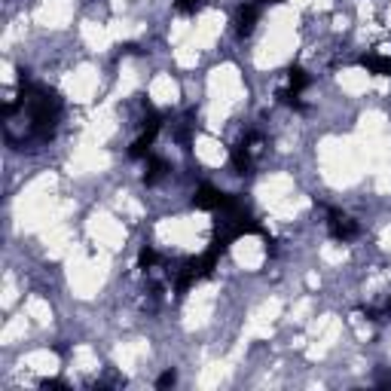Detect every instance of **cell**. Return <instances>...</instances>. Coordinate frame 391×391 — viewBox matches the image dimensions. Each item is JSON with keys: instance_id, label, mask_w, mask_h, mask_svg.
<instances>
[{"instance_id": "cell-10", "label": "cell", "mask_w": 391, "mask_h": 391, "mask_svg": "<svg viewBox=\"0 0 391 391\" xmlns=\"http://www.w3.org/2000/svg\"><path fill=\"white\" fill-rule=\"evenodd\" d=\"M160 263H162L160 251H153V248H141V254H138V269H144L147 275H153L156 269H160Z\"/></svg>"}, {"instance_id": "cell-4", "label": "cell", "mask_w": 391, "mask_h": 391, "mask_svg": "<svg viewBox=\"0 0 391 391\" xmlns=\"http://www.w3.org/2000/svg\"><path fill=\"white\" fill-rule=\"evenodd\" d=\"M160 128H162V116L156 114V110H150V116L144 119V132L135 138L128 156H132V160H144V156H150V147L156 141V135H160Z\"/></svg>"}, {"instance_id": "cell-5", "label": "cell", "mask_w": 391, "mask_h": 391, "mask_svg": "<svg viewBox=\"0 0 391 391\" xmlns=\"http://www.w3.org/2000/svg\"><path fill=\"white\" fill-rule=\"evenodd\" d=\"M327 232L337 241H351L361 236V223L351 217L346 211H330V220H327Z\"/></svg>"}, {"instance_id": "cell-17", "label": "cell", "mask_w": 391, "mask_h": 391, "mask_svg": "<svg viewBox=\"0 0 391 391\" xmlns=\"http://www.w3.org/2000/svg\"><path fill=\"white\" fill-rule=\"evenodd\" d=\"M388 77H391V68H388Z\"/></svg>"}, {"instance_id": "cell-8", "label": "cell", "mask_w": 391, "mask_h": 391, "mask_svg": "<svg viewBox=\"0 0 391 391\" xmlns=\"http://www.w3.org/2000/svg\"><path fill=\"white\" fill-rule=\"evenodd\" d=\"M169 162L162 160V156H147V162H144V184L147 187H156L160 181L169 178Z\"/></svg>"}, {"instance_id": "cell-15", "label": "cell", "mask_w": 391, "mask_h": 391, "mask_svg": "<svg viewBox=\"0 0 391 391\" xmlns=\"http://www.w3.org/2000/svg\"><path fill=\"white\" fill-rule=\"evenodd\" d=\"M257 6H266V4H282V0H254Z\"/></svg>"}, {"instance_id": "cell-6", "label": "cell", "mask_w": 391, "mask_h": 391, "mask_svg": "<svg viewBox=\"0 0 391 391\" xmlns=\"http://www.w3.org/2000/svg\"><path fill=\"white\" fill-rule=\"evenodd\" d=\"M227 199H229V193H220V190H214L211 184H202V187L196 190V196H193V208H199V211H220Z\"/></svg>"}, {"instance_id": "cell-9", "label": "cell", "mask_w": 391, "mask_h": 391, "mask_svg": "<svg viewBox=\"0 0 391 391\" xmlns=\"http://www.w3.org/2000/svg\"><path fill=\"white\" fill-rule=\"evenodd\" d=\"M361 68L370 71V73H388L391 68V55H383V52H370L361 59Z\"/></svg>"}, {"instance_id": "cell-11", "label": "cell", "mask_w": 391, "mask_h": 391, "mask_svg": "<svg viewBox=\"0 0 391 391\" xmlns=\"http://www.w3.org/2000/svg\"><path fill=\"white\" fill-rule=\"evenodd\" d=\"M205 0H174V6H178V13L184 16H193V13H199Z\"/></svg>"}, {"instance_id": "cell-12", "label": "cell", "mask_w": 391, "mask_h": 391, "mask_svg": "<svg viewBox=\"0 0 391 391\" xmlns=\"http://www.w3.org/2000/svg\"><path fill=\"white\" fill-rule=\"evenodd\" d=\"M174 383H178V373H174V370H165V373L156 379V388H172Z\"/></svg>"}, {"instance_id": "cell-13", "label": "cell", "mask_w": 391, "mask_h": 391, "mask_svg": "<svg viewBox=\"0 0 391 391\" xmlns=\"http://www.w3.org/2000/svg\"><path fill=\"white\" fill-rule=\"evenodd\" d=\"M376 385H391V373H388V370H379V373H376Z\"/></svg>"}, {"instance_id": "cell-16", "label": "cell", "mask_w": 391, "mask_h": 391, "mask_svg": "<svg viewBox=\"0 0 391 391\" xmlns=\"http://www.w3.org/2000/svg\"><path fill=\"white\" fill-rule=\"evenodd\" d=\"M383 312H385V318H391V300L385 303V309H383Z\"/></svg>"}, {"instance_id": "cell-2", "label": "cell", "mask_w": 391, "mask_h": 391, "mask_svg": "<svg viewBox=\"0 0 391 391\" xmlns=\"http://www.w3.org/2000/svg\"><path fill=\"white\" fill-rule=\"evenodd\" d=\"M263 153H266V138L260 132H248L232 147V165H236L239 174H254L260 160H263Z\"/></svg>"}, {"instance_id": "cell-1", "label": "cell", "mask_w": 391, "mask_h": 391, "mask_svg": "<svg viewBox=\"0 0 391 391\" xmlns=\"http://www.w3.org/2000/svg\"><path fill=\"white\" fill-rule=\"evenodd\" d=\"M61 119V98L46 86H22V98L18 101H6L4 104V123H6V135L9 132H22L13 144L25 147H40L55 138Z\"/></svg>"}, {"instance_id": "cell-14", "label": "cell", "mask_w": 391, "mask_h": 391, "mask_svg": "<svg viewBox=\"0 0 391 391\" xmlns=\"http://www.w3.org/2000/svg\"><path fill=\"white\" fill-rule=\"evenodd\" d=\"M40 388H64V383H61V379H43Z\"/></svg>"}, {"instance_id": "cell-7", "label": "cell", "mask_w": 391, "mask_h": 391, "mask_svg": "<svg viewBox=\"0 0 391 391\" xmlns=\"http://www.w3.org/2000/svg\"><path fill=\"white\" fill-rule=\"evenodd\" d=\"M257 22H260V6L257 4L239 6V13H236V34L239 37H248L257 28Z\"/></svg>"}, {"instance_id": "cell-3", "label": "cell", "mask_w": 391, "mask_h": 391, "mask_svg": "<svg viewBox=\"0 0 391 391\" xmlns=\"http://www.w3.org/2000/svg\"><path fill=\"white\" fill-rule=\"evenodd\" d=\"M309 73H306L303 68H287V86L284 89H278V101L287 107H296V110H303V101L300 95L306 89H309Z\"/></svg>"}]
</instances>
